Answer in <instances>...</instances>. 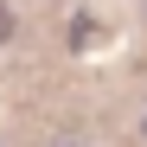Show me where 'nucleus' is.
<instances>
[{
	"label": "nucleus",
	"instance_id": "1",
	"mask_svg": "<svg viewBox=\"0 0 147 147\" xmlns=\"http://www.w3.org/2000/svg\"><path fill=\"white\" fill-rule=\"evenodd\" d=\"M7 32H13V13H7V7H0V38H7Z\"/></svg>",
	"mask_w": 147,
	"mask_h": 147
}]
</instances>
